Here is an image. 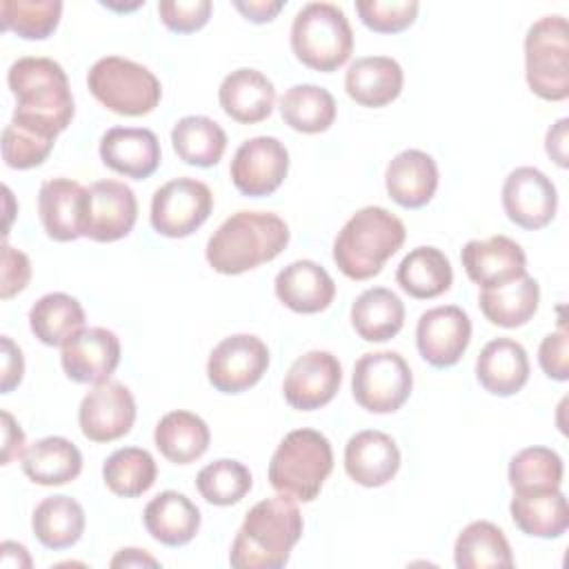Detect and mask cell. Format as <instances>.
<instances>
[{
    "instance_id": "1",
    "label": "cell",
    "mask_w": 569,
    "mask_h": 569,
    "mask_svg": "<svg viewBox=\"0 0 569 569\" xmlns=\"http://www.w3.org/2000/svg\"><path fill=\"white\" fill-rule=\"evenodd\" d=\"M7 84L16 98L11 122L58 138L76 113L64 69L42 56L18 58L7 71Z\"/></svg>"
},
{
    "instance_id": "2",
    "label": "cell",
    "mask_w": 569,
    "mask_h": 569,
    "mask_svg": "<svg viewBox=\"0 0 569 569\" xmlns=\"http://www.w3.org/2000/svg\"><path fill=\"white\" fill-rule=\"evenodd\" d=\"M287 222L271 211H236L207 240V262L222 276H238L278 258L289 244Z\"/></svg>"
},
{
    "instance_id": "3",
    "label": "cell",
    "mask_w": 569,
    "mask_h": 569,
    "mask_svg": "<svg viewBox=\"0 0 569 569\" xmlns=\"http://www.w3.org/2000/svg\"><path fill=\"white\" fill-rule=\"evenodd\" d=\"M302 516L291 498L276 496L256 502L229 551V562L236 569H280L289 562L296 542L302 536Z\"/></svg>"
},
{
    "instance_id": "4",
    "label": "cell",
    "mask_w": 569,
    "mask_h": 569,
    "mask_svg": "<svg viewBox=\"0 0 569 569\" xmlns=\"http://www.w3.org/2000/svg\"><path fill=\"white\" fill-rule=\"evenodd\" d=\"M407 229L385 207L356 211L333 240V262L351 280L378 276L385 262L402 247Z\"/></svg>"
},
{
    "instance_id": "5",
    "label": "cell",
    "mask_w": 569,
    "mask_h": 569,
    "mask_svg": "<svg viewBox=\"0 0 569 569\" xmlns=\"http://www.w3.org/2000/svg\"><path fill=\"white\" fill-rule=\"evenodd\" d=\"M333 469L331 442L316 429L289 431L269 462L271 487L291 500L311 502L318 498Z\"/></svg>"
},
{
    "instance_id": "6",
    "label": "cell",
    "mask_w": 569,
    "mask_h": 569,
    "mask_svg": "<svg viewBox=\"0 0 569 569\" xmlns=\"http://www.w3.org/2000/svg\"><path fill=\"white\" fill-rule=\"evenodd\" d=\"M291 51L309 69L331 73L353 51V31L345 11L333 2L305 4L291 24Z\"/></svg>"
},
{
    "instance_id": "7",
    "label": "cell",
    "mask_w": 569,
    "mask_h": 569,
    "mask_svg": "<svg viewBox=\"0 0 569 569\" xmlns=\"http://www.w3.org/2000/svg\"><path fill=\"white\" fill-rule=\"evenodd\" d=\"M87 87L100 104L127 118L151 113L162 98V87L153 71L122 56L96 60L87 73Z\"/></svg>"
},
{
    "instance_id": "8",
    "label": "cell",
    "mask_w": 569,
    "mask_h": 569,
    "mask_svg": "<svg viewBox=\"0 0 569 569\" xmlns=\"http://www.w3.org/2000/svg\"><path fill=\"white\" fill-rule=\"evenodd\" d=\"M525 78L549 102L569 98V31L565 16H542L525 36Z\"/></svg>"
},
{
    "instance_id": "9",
    "label": "cell",
    "mask_w": 569,
    "mask_h": 569,
    "mask_svg": "<svg viewBox=\"0 0 569 569\" xmlns=\"http://www.w3.org/2000/svg\"><path fill=\"white\" fill-rule=\"evenodd\" d=\"M411 387V369L398 351H371L353 365L351 393L369 413L398 411L409 400Z\"/></svg>"
},
{
    "instance_id": "10",
    "label": "cell",
    "mask_w": 569,
    "mask_h": 569,
    "mask_svg": "<svg viewBox=\"0 0 569 569\" xmlns=\"http://www.w3.org/2000/svg\"><path fill=\"white\" fill-rule=\"evenodd\" d=\"M213 209L211 189L196 178H173L151 198V227L167 238H187L200 229Z\"/></svg>"
},
{
    "instance_id": "11",
    "label": "cell",
    "mask_w": 569,
    "mask_h": 569,
    "mask_svg": "<svg viewBox=\"0 0 569 569\" xmlns=\"http://www.w3.org/2000/svg\"><path fill=\"white\" fill-rule=\"evenodd\" d=\"M269 367V349L253 333L222 338L209 353L207 378L220 393H242L260 382Z\"/></svg>"
},
{
    "instance_id": "12",
    "label": "cell",
    "mask_w": 569,
    "mask_h": 569,
    "mask_svg": "<svg viewBox=\"0 0 569 569\" xmlns=\"http://www.w3.org/2000/svg\"><path fill=\"white\" fill-rule=\"evenodd\" d=\"M229 173L242 196H271L289 173V151L273 136L249 138L236 149Z\"/></svg>"
},
{
    "instance_id": "13",
    "label": "cell",
    "mask_w": 569,
    "mask_h": 569,
    "mask_svg": "<svg viewBox=\"0 0 569 569\" xmlns=\"http://www.w3.org/2000/svg\"><path fill=\"white\" fill-rule=\"evenodd\" d=\"M138 220V200L120 180H98L87 187L82 236L96 242H116L131 233Z\"/></svg>"
},
{
    "instance_id": "14",
    "label": "cell",
    "mask_w": 569,
    "mask_h": 569,
    "mask_svg": "<svg viewBox=\"0 0 569 569\" xmlns=\"http://www.w3.org/2000/svg\"><path fill=\"white\" fill-rule=\"evenodd\" d=\"M471 342V320L458 305L427 309L416 325V347L436 369L453 367Z\"/></svg>"
},
{
    "instance_id": "15",
    "label": "cell",
    "mask_w": 569,
    "mask_h": 569,
    "mask_svg": "<svg viewBox=\"0 0 569 569\" xmlns=\"http://www.w3.org/2000/svg\"><path fill=\"white\" fill-rule=\"evenodd\" d=\"M136 422V400L131 391L116 380L96 385L80 402L78 425L91 442H113L131 431Z\"/></svg>"
},
{
    "instance_id": "16",
    "label": "cell",
    "mask_w": 569,
    "mask_h": 569,
    "mask_svg": "<svg viewBox=\"0 0 569 569\" xmlns=\"http://www.w3.org/2000/svg\"><path fill=\"white\" fill-rule=\"evenodd\" d=\"M502 209L513 224L527 231H538L556 216V184L536 167H518L505 178Z\"/></svg>"
},
{
    "instance_id": "17",
    "label": "cell",
    "mask_w": 569,
    "mask_h": 569,
    "mask_svg": "<svg viewBox=\"0 0 569 569\" xmlns=\"http://www.w3.org/2000/svg\"><path fill=\"white\" fill-rule=\"evenodd\" d=\"M342 382V367L331 351H307L289 367L282 396L298 411H313L329 405Z\"/></svg>"
},
{
    "instance_id": "18",
    "label": "cell",
    "mask_w": 569,
    "mask_h": 569,
    "mask_svg": "<svg viewBox=\"0 0 569 569\" xmlns=\"http://www.w3.org/2000/svg\"><path fill=\"white\" fill-rule=\"evenodd\" d=\"M60 362L73 382H107L120 365V340L104 327H82L62 345Z\"/></svg>"
},
{
    "instance_id": "19",
    "label": "cell",
    "mask_w": 569,
    "mask_h": 569,
    "mask_svg": "<svg viewBox=\"0 0 569 569\" xmlns=\"http://www.w3.org/2000/svg\"><path fill=\"white\" fill-rule=\"evenodd\" d=\"M460 260L469 280L482 289L505 287L527 276V256L522 247L507 236L469 240L462 247Z\"/></svg>"
},
{
    "instance_id": "20",
    "label": "cell",
    "mask_w": 569,
    "mask_h": 569,
    "mask_svg": "<svg viewBox=\"0 0 569 569\" xmlns=\"http://www.w3.org/2000/svg\"><path fill=\"white\" fill-rule=\"evenodd\" d=\"M100 160L111 171L144 180L160 167V142L151 129L144 127H111L100 138Z\"/></svg>"
},
{
    "instance_id": "21",
    "label": "cell",
    "mask_w": 569,
    "mask_h": 569,
    "mask_svg": "<svg viewBox=\"0 0 569 569\" xmlns=\"http://www.w3.org/2000/svg\"><path fill=\"white\" fill-rule=\"evenodd\" d=\"M400 469L396 440L378 429L353 433L345 445V471L360 487H382Z\"/></svg>"
},
{
    "instance_id": "22",
    "label": "cell",
    "mask_w": 569,
    "mask_h": 569,
    "mask_svg": "<svg viewBox=\"0 0 569 569\" xmlns=\"http://www.w3.org/2000/svg\"><path fill=\"white\" fill-rule=\"evenodd\" d=\"M87 187L71 178L44 180L38 193V213L47 236L56 242H71L84 229Z\"/></svg>"
},
{
    "instance_id": "23",
    "label": "cell",
    "mask_w": 569,
    "mask_h": 569,
    "mask_svg": "<svg viewBox=\"0 0 569 569\" xmlns=\"http://www.w3.org/2000/svg\"><path fill=\"white\" fill-rule=\"evenodd\" d=\"M218 102L231 120L240 124H256L271 116L276 87L262 71L242 67L224 76L218 89Z\"/></svg>"
},
{
    "instance_id": "24",
    "label": "cell",
    "mask_w": 569,
    "mask_h": 569,
    "mask_svg": "<svg viewBox=\"0 0 569 569\" xmlns=\"http://www.w3.org/2000/svg\"><path fill=\"white\" fill-rule=\"evenodd\" d=\"M278 300L296 313H320L336 296V282L329 271L313 260L287 264L273 282Z\"/></svg>"
},
{
    "instance_id": "25",
    "label": "cell",
    "mask_w": 569,
    "mask_h": 569,
    "mask_svg": "<svg viewBox=\"0 0 569 569\" xmlns=\"http://www.w3.org/2000/svg\"><path fill=\"white\" fill-rule=\"evenodd\" d=\"M385 187L396 204L405 209H420L438 189V164L420 149H405L389 160Z\"/></svg>"
},
{
    "instance_id": "26",
    "label": "cell",
    "mask_w": 569,
    "mask_h": 569,
    "mask_svg": "<svg viewBox=\"0 0 569 569\" xmlns=\"http://www.w3.org/2000/svg\"><path fill=\"white\" fill-rule=\"evenodd\" d=\"M402 67L389 56L356 58L345 73L347 96L369 109H380L393 102L402 91Z\"/></svg>"
},
{
    "instance_id": "27",
    "label": "cell",
    "mask_w": 569,
    "mask_h": 569,
    "mask_svg": "<svg viewBox=\"0 0 569 569\" xmlns=\"http://www.w3.org/2000/svg\"><path fill=\"white\" fill-rule=\"evenodd\" d=\"M476 378L491 396L507 398L518 393L529 380L525 347L511 338L489 340L476 360Z\"/></svg>"
},
{
    "instance_id": "28",
    "label": "cell",
    "mask_w": 569,
    "mask_h": 569,
    "mask_svg": "<svg viewBox=\"0 0 569 569\" xmlns=\"http://www.w3.org/2000/svg\"><path fill=\"white\" fill-rule=\"evenodd\" d=\"M200 509L180 491L167 489L144 507L142 522L147 533L167 547L191 542L200 529Z\"/></svg>"
},
{
    "instance_id": "29",
    "label": "cell",
    "mask_w": 569,
    "mask_h": 569,
    "mask_svg": "<svg viewBox=\"0 0 569 569\" xmlns=\"http://www.w3.org/2000/svg\"><path fill=\"white\" fill-rule=\"evenodd\" d=\"M20 460L24 476L42 487L67 485L82 471L80 449L62 436H47L36 440L24 449Z\"/></svg>"
},
{
    "instance_id": "30",
    "label": "cell",
    "mask_w": 569,
    "mask_h": 569,
    "mask_svg": "<svg viewBox=\"0 0 569 569\" xmlns=\"http://www.w3.org/2000/svg\"><path fill=\"white\" fill-rule=\"evenodd\" d=\"M153 442L169 462L189 465L207 453L211 433L200 416L176 409L158 420Z\"/></svg>"
},
{
    "instance_id": "31",
    "label": "cell",
    "mask_w": 569,
    "mask_h": 569,
    "mask_svg": "<svg viewBox=\"0 0 569 569\" xmlns=\"http://www.w3.org/2000/svg\"><path fill=\"white\" fill-rule=\"evenodd\" d=\"M396 282L411 298L431 300L449 291L453 269L449 258L438 247H416L400 260Z\"/></svg>"
},
{
    "instance_id": "32",
    "label": "cell",
    "mask_w": 569,
    "mask_h": 569,
    "mask_svg": "<svg viewBox=\"0 0 569 569\" xmlns=\"http://www.w3.org/2000/svg\"><path fill=\"white\" fill-rule=\"evenodd\" d=\"M509 513L513 525L533 538H560L569 529V505L560 489L513 493Z\"/></svg>"
},
{
    "instance_id": "33",
    "label": "cell",
    "mask_w": 569,
    "mask_h": 569,
    "mask_svg": "<svg viewBox=\"0 0 569 569\" xmlns=\"http://www.w3.org/2000/svg\"><path fill=\"white\" fill-rule=\"evenodd\" d=\"M351 325L367 342H387L405 325V305L387 287L362 291L351 305Z\"/></svg>"
},
{
    "instance_id": "34",
    "label": "cell",
    "mask_w": 569,
    "mask_h": 569,
    "mask_svg": "<svg viewBox=\"0 0 569 569\" xmlns=\"http://www.w3.org/2000/svg\"><path fill=\"white\" fill-rule=\"evenodd\" d=\"M84 509L71 496H49L38 502L31 516L38 542L53 551L73 547L84 533Z\"/></svg>"
},
{
    "instance_id": "35",
    "label": "cell",
    "mask_w": 569,
    "mask_h": 569,
    "mask_svg": "<svg viewBox=\"0 0 569 569\" xmlns=\"http://www.w3.org/2000/svg\"><path fill=\"white\" fill-rule=\"evenodd\" d=\"M480 311L491 325L516 329L527 325L538 311L540 284L531 276H522L505 287L482 289L478 296Z\"/></svg>"
},
{
    "instance_id": "36",
    "label": "cell",
    "mask_w": 569,
    "mask_h": 569,
    "mask_svg": "<svg viewBox=\"0 0 569 569\" xmlns=\"http://www.w3.org/2000/svg\"><path fill=\"white\" fill-rule=\"evenodd\" d=\"M171 144L184 164L207 169L222 160L227 133L207 116H184L171 129Z\"/></svg>"
},
{
    "instance_id": "37",
    "label": "cell",
    "mask_w": 569,
    "mask_h": 569,
    "mask_svg": "<svg viewBox=\"0 0 569 569\" xmlns=\"http://www.w3.org/2000/svg\"><path fill=\"white\" fill-rule=\"evenodd\" d=\"M29 327L42 345L62 347L84 327V309L69 293H44L29 311Z\"/></svg>"
},
{
    "instance_id": "38",
    "label": "cell",
    "mask_w": 569,
    "mask_h": 569,
    "mask_svg": "<svg viewBox=\"0 0 569 569\" xmlns=\"http://www.w3.org/2000/svg\"><path fill=\"white\" fill-rule=\"evenodd\" d=\"M453 562L458 569L513 567L509 540L502 529L489 520L469 522L456 538Z\"/></svg>"
},
{
    "instance_id": "39",
    "label": "cell",
    "mask_w": 569,
    "mask_h": 569,
    "mask_svg": "<svg viewBox=\"0 0 569 569\" xmlns=\"http://www.w3.org/2000/svg\"><path fill=\"white\" fill-rule=\"evenodd\" d=\"M284 124L300 133H322L336 120L333 96L318 84H293L280 98Z\"/></svg>"
},
{
    "instance_id": "40",
    "label": "cell",
    "mask_w": 569,
    "mask_h": 569,
    "mask_svg": "<svg viewBox=\"0 0 569 569\" xmlns=\"http://www.w3.org/2000/svg\"><path fill=\"white\" fill-rule=\"evenodd\" d=\"M158 467L153 456L140 447L116 449L102 465L107 489L120 498H136L149 491L156 482Z\"/></svg>"
},
{
    "instance_id": "41",
    "label": "cell",
    "mask_w": 569,
    "mask_h": 569,
    "mask_svg": "<svg viewBox=\"0 0 569 569\" xmlns=\"http://www.w3.org/2000/svg\"><path fill=\"white\" fill-rule=\"evenodd\" d=\"M562 458L549 447H527L509 460V485L513 493L556 491L562 485Z\"/></svg>"
},
{
    "instance_id": "42",
    "label": "cell",
    "mask_w": 569,
    "mask_h": 569,
    "mask_svg": "<svg viewBox=\"0 0 569 569\" xmlns=\"http://www.w3.org/2000/svg\"><path fill=\"white\" fill-rule=\"evenodd\" d=\"M251 471L233 458H220L202 467L196 476L198 493L216 507H231L251 491Z\"/></svg>"
},
{
    "instance_id": "43",
    "label": "cell",
    "mask_w": 569,
    "mask_h": 569,
    "mask_svg": "<svg viewBox=\"0 0 569 569\" xmlns=\"http://www.w3.org/2000/svg\"><path fill=\"white\" fill-rule=\"evenodd\" d=\"M62 16L60 0H2L0 20L4 31H13L24 40L49 38Z\"/></svg>"
},
{
    "instance_id": "44",
    "label": "cell",
    "mask_w": 569,
    "mask_h": 569,
    "mask_svg": "<svg viewBox=\"0 0 569 569\" xmlns=\"http://www.w3.org/2000/svg\"><path fill=\"white\" fill-rule=\"evenodd\" d=\"M53 138L16 122H9L2 131V158L11 169H33L42 164L53 151Z\"/></svg>"
},
{
    "instance_id": "45",
    "label": "cell",
    "mask_w": 569,
    "mask_h": 569,
    "mask_svg": "<svg viewBox=\"0 0 569 569\" xmlns=\"http://www.w3.org/2000/svg\"><path fill=\"white\" fill-rule=\"evenodd\" d=\"M416 0H358L356 11L362 24L376 33H400L418 18Z\"/></svg>"
},
{
    "instance_id": "46",
    "label": "cell",
    "mask_w": 569,
    "mask_h": 569,
    "mask_svg": "<svg viewBox=\"0 0 569 569\" xmlns=\"http://www.w3.org/2000/svg\"><path fill=\"white\" fill-rule=\"evenodd\" d=\"M213 4L209 0H162L158 2V16L162 24L173 33H193L202 29L211 18Z\"/></svg>"
},
{
    "instance_id": "47",
    "label": "cell",
    "mask_w": 569,
    "mask_h": 569,
    "mask_svg": "<svg viewBox=\"0 0 569 569\" xmlns=\"http://www.w3.org/2000/svg\"><path fill=\"white\" fill-rule=\"evenodd\" d=\"M538 362L542 371L558 382L569 378V338L565 329L547 333L538 349Z\"/></svg>"
},
{
    "instance_id": "48",
    "label": "cell",
    "mask_w": 569,
    "mask_h": 569,
    "mask_svg": "<svg viewBox=\"0 0 569 569\" xmlns=\"http://www.w3.org/2000/svg\"><path fill=\"white\" fill-rule=\"evenodd\" d=\"M31 280V262L29 258L13 249L11 244H2V280H0V298L9 300L27 289Z\"/></svg>"
},
{
    "instance_id": "49",
    "label": "cell",
    "mask_w": 569,
    "mask_h": 569,
    "mask_svg": "<svg viewBox=\"0 0 569 569\" xmlns=\"http://www.w3.org/2000/svg\"><path fill=\"white\" fill-rule=\"evenodd\" d=\"M22 373H24V358H22L20 347L9 336H2V382H0V391L2 393L13 391L22 382Z\"/></svg>"
},
{
    "instance_id": "50",
    "label": "cell",
    "mask_w": 569,
    "mask_h": 569,
    "mask_svg": "<svg viewBox=\"0 0 569 569\" xmlns=\"http://www.w3.org/2000/svg\"><path fill=\"white\" fill-rule=\"evenodd\" d=\"M24 433L9 411H2V465H9L24 453Z\"/></svg>"
},
{
    "instance_id": "51",
    "label": "cell",
    "mask_w": 569,
    "mask_h": 569,
    "mask_svg": "<svg viewBox=\"0 0 569 569\" xmlns=\"http://www.w3.org/2000/svg\"><path fill=\"white\" fill-rule=\"evenodd\" d=\"M233 7L251 22L256 24H262V22H271L282 9H284V2L282 0H249V2H242V0H236Z\"/></svg>"
},
{
    "instance_id": "52",
    "label": "cell",
    "mask_w": 569,
    "mask_h": 569,
    "mask_svg": "<svg viewBox=\"0 0 569 569\" xmlns=\"http://www.w3.org/2000/svg\"><path fill=\"white\" fill-rule=\"evenodd\" d=\"M567 129H569V120H567V118H560L556 124L549 127L547 138H545L547 156H549L558 167H562V169L569 164V160H567Z\"/></svg>"
},
{
    "instance_id": "53",
    "label": "cell",
    "mask_w": 569,
    "mask_h": 569,
    "mask_svg": "<svg viewBox=\"0 0 569 569\" xmlns=\"http://www.w3.org/2000/svg\"><path fill=\"white\" fill-rule=\"evenodd\" d=\"M158 567V560L153 556H149L144 549H120L113 558H111V567Z\"/></svg>"
},
{
    "instance_id": "54",
    "label": "cell",
    "mask_w": 569,
    "mask_h": 569,
    "mask_svg": "<svg viewBox=\"0 0 569 569\" xmlns=\"http://www.w3.org/2000/svg\"><path fill=\"white\" fill-rule=\"evenodd\" d=\"M144 4V0H138V2H133V4H113V2H102V7H107V9H116V11H131V9H138V7H142Z\"/></svg>"
}]
</instances>
